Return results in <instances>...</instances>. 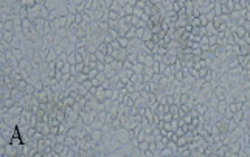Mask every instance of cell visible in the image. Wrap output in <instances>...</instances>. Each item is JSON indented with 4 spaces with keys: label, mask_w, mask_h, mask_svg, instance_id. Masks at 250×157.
<instances>
[{
    "label": "cell",
    "mask_w": 250,
    "mask_h": 157,
    "mask_svg": "<svg viewBox=\"0 0 250 157\" xmlns=\"http://www.w3.org/2000/svg\"><path fill=\"white\" fill-rule=\"evenodd\" d=\"M65 148H67V145H65V143H55V146H53V149H55L59 156L62 154V151H64Z\"/></svg>",
    "instance_id": "cell-25"
},
{
    "label": "cell",
    "mask_w": 250,
    "mask_h": 157,
    "mask_svg": "<svg viewBox=\"0 0 250 157\" xmlns=\"http://www.w3.org/2000/svg\"><path fill=\"white\" fill-rule=\"evenodd\" d=\"M126 90H128V93H132V92H135V84H134L132 81L126 83Z\"/></svg>",
    "instance_id": "cell-41"
},
{
    "label": "cell",
    "mask_w": 250,
    "mask_h": 157,
    "mask_svg": "<svg viewBox=\"0 0 250 157\" xmlns=\"http://www.w3.org/2000/svg\"><path fill=\"white\" fill-rule=\"evenodd\" d=\"M62 26H67V17L61 16V17L55 19V20H51V28H53V33H55V31H57L59 28H62Z\"/></svg>",
    "instance_id": "cell-2"
},
{
    "label": "cell",
    "mask_w": 250,
    "mask_h": 157,
    "mask_svg": "<svg viewBox=\"0 0 250 157\" xmlns=\"http://www.w3.org/2000/svg\"><path fill=\"white\" fill-rule=\"evenodd\" d=\"M76 141H78V140H76L75 137H72V135H67V137H65V145H67V146H73Z\"/></svg>",
    "instance_id": "cell-34"
},
{
    "label": "cell",
    "mask_w": 250,
    "mask_h": 157,
    "mask_svg": "<svg viewBox=\"0 0 250 157\" xmlns=\"http://www.w3.org/2000/svg\"><path fill=\"white\" fill-rule=\"evenodd\" d=\"M110 47H112L114 50H120V48H121V45H120V42H118L117 39H115V41H112V42H110Z\"/></svg>",
    "instance_id": "cell-49"
},
{
    "label": "cell",
    "mask_w": 250,
    "mask_h": 157,
    "mask_svg": "<svg viewBox=\"0 0 250 157\" xmlns=\"http://www.w3.org/2000/svg\"><path fill=\"white\" fill-rule=\"evenodd\" d=\"M194 2L193 0H186V3H185V11H186V14L188 16H193V13H194Z\"/></svg>",
    "instance_id": "cell-10"
},
{
    "label": "cell",
    "mask_w": 250,
    "mask_h": 157,
    "mask_svg": "<svg viewBox=\"0 0 250 157\" xmlns=\"http://www.w3.org/2000/svg\"><path fill=\"white\" fill-rule=\"evenodd\" d=\"M118 42H120V45H121V48H128V45H129V39L126 36H118Z\"/></svg>",
    "instance_id": "cell-24"
},
{
    "label": "cell",
    "mask_w": 250,
    "mask_h": 157,
    "mask_svg": "<svg viewBox=\"0 0 250 157\" xmlns=\"http://www.w3.org/2000/svg\"><path fill=\"white\" fill-rule=\"evenodd\" d=\"M149 2H151L152 5H159V3H161L163 0H149Z\"/></svg>",
    "instance_id": "cell-62"
},
{
    "label": "cell",
    "mask_w": 250,
    "mask_h": 157,
    "mask_svg": "<svg viewBox=\"0 0 250 157\" xmlns=\"http://www.w3.org/2000/svg\"><path fill=\"white\" fill-rule=\"evenodd\" d=\"M86 79H89V75L87 73H84V72H81V73L76 75V83H79V84H82Z\"/></svg>",
    "instance_id": "cell-26"
},
{
    "label": "cell",
    "mask_w": 250,
    "mask_h": 157,
    "mask_svg": "<svg viewBox=\"0 0 250 157\" xmlns=\"http://www.w3.org/2000/svg\"><path fill=\"white\" fill-rule=\"evenodd\" d=\"M2 31H14V24H13V20L2 22Z\"/></svg>",
    "instance_id": "cell-13"
},
{
    "label": "cell",
    "mask_w": 250,
    "mask_h": 157,
    "mask_svg": "<svg viewBox=\"0 0 250 157\" xmlns=\"http://www.w3.org/2000/svg\"><path fill=\"white\" fill-rule=\"evenodd\" d=\"M128 2H129V5H132V6H135V5H137V2H138V0H128Z\"/></svg>",
    "instance_id": "cell-63"
},
{
    "label": "cell",
    "mask_w": 250,
    "mask_h": 157,
    "mask_svg": "<svg viewBox=\"0 0 250 157\" xmlns=\"http://www.w3.org/2000/svg\"><path fill=\"white\" fill-rule=\"evenodd\" d=\"M152 68H154V73H160V62H157V61H155Z\"/></svg>",
    "instance_id": "cell-53"
},
{
    "label": "cell",
    "mask_w": 250,
    "mask_h": 157,
    "mask_svg": "<svg viewBox=\"0 0 250 157\" xmlns=\"http://www.w3.org/2000/svg\"><path fill=\"white\" fill-rule=\"evenodd\" d=\"M132 70H134V73H143L145 64H143V62H135V64L132 66Z\"/></svg>",
    "instance_id": "cell-19"
},
{
    "label": "cell",
    "mask_w": 250,
    "mask_h": 157,
    "mask_svg": "<svg viewBox=\"0 0 250 157\" xmlns=\"http://www.w3.org/2000/svg\"><path fill=\"white\" fill-rule=\"evenodd\" d=\"M149 145H151V141H149V140H143V141L138 143V149H140L141 152H145L146 149H149Z\"/></svg>",
    "instance_id": "cell-23"
},
{
    "label": "cell",
    "mask_w": 250,
    "mask_h": 157,
    "mask_svg": "<svg viewBox=\"0 0 250 157\" xmlns=\"http://www.w3.org/2000/svg\"><path fill=\"white\" fill-rule=\"evenodd\" d=\"M205 30H207V36H214V34H218V28L214 26L213 22H208V24L205 25Z\"/></svg>",
    "instance_id": "cell-7"
},
{
    "label": "cell",
    "mask_w": 250,
    "mask_h": 157,
    "mask_svg": "<svg viewBox=\"0 0 250 157\" xmlns=\"http://www.w3.org/2000/svg\"><path fill=\"white\" fill-rule=\"evenodd\" d=\"M14 34H16L14 31H2V42H9V44H11Z\"/></svg>",
    "instance_id": "cell-9"
},
{
    "label": "cell",
    "mask_w": 250,
    "mask_h": 157,
    "mask_svg": "<svg viewBox=\"0 0 250 157\" xmlns=\"http://www.w3.org/2000/svg\"><path fill=\"white\" fill-rule=\"evenodd\" d=\"M182 8H183V5H180V3L177 2V0H174V2H172V6H171V9H172V11L179 13V11L182 9Z\"/></svg>",
    "instance_id": "cell-39"
},
{
    "label": "cell",
    "mask_w": 250,
    "mask_h": 157,
    "mask_svg": "<svg viewBox=\"0 0 250 157\" xmlns=\"http://www.w3.org/2000/svg\"><path fill=\"white\" fill-rule=\"evenodd\" d=\"M188 143H190V141H188V139L185 135H180L177 139V145H179V146H185V145H188Z\"/></svg>",
    "instance_id": "cell-38"
},
{
    "label": "cell",
    "mask_w": 250,
    "mask_h": 157,
    "mask_svg": "<svg viewBox=\"0 0 250 157\" xmlns=\"http://www.w3.org/2000/svg\"><path fill=\"white\" fill-rule=\"evenodd\" d=\"M152 37H154V31L148 26V28L145 30V33H143V37H141V41H143V42H148V41H152Z\"/></svg>",
    "instance_id": "cell-11"
},
{
    "label": "cell",
    "mask_w": 250,
    "mask_h": 157,
    "mask_svg": "<svg viewBox=\"0 0 250 157\" xmlns=\"http://www.w3.org/2000/svg\"><path fill=\"white\" fill-rule=\"evenodd\" d=\"M208 42H210V45H218V34L208 36Z\"/></svg>",
    "instance_id": "cell-45"
},
{
    "label": "cell",
    "mask_w": 250,
    "mask_h": 157,
    "mask_svg": "<svg viewBox=\"0 0 250 157\" xmlns=\"http://www.w3.org/2000/svg\"><path fill=\"white\" fill-rule=\"evenodd\" d=\"M132 19H134V14H128V16H124V22L128 25H132Z\"/></svg>",
    "instance_id": "cell-51"
},
{
    "label": "cell",
    "mask_w": 250,
    "mask_h": 157,
    "mask_svg": "<svg viewBox=\"0 0 250 157\" xmlns=\"http://www.w3.org/2000/svg\"><path fill=\"white\" fill-rule=\"evenodd\" d=\"M117 2H118V3H120V5H121V6H124V5H128V3H129V2H128V0H117Z\"/></svg>",
    "instance_id": "cell-61"
},
{
    "label": "cell",
    "mask_w": 250,
    "mask_h": 157,
    "mask_svg": "<svg viewBox=\"0 0 250 157\" xmlns=\"http://www.w3.org/2000/svg\"><path fill=\"white\" fill-rule=\"evenodd\" d=\"M57 17H61V14H59V9H51V11H50V14H48V19H47V20H50V22H51V20H55V19H57Z\"/></svg>",
    "instance_id": "cell-22"
},
{
    "label": "cell",
    "mask_w": 250,
    "mask_h": 157,
    "mask_svg": "<svg viewBox=\"0 0 250 157\" xmlns=\"http://www.w3.org/2000/svg\"><path fill=\"white\" fill-rule=\"evenodd\" d=\"M126 61H129V62H132V64L138 62V53H129L128 59H126Z\"/></svg>",
    "instance_id": "cell-31"
},
{
    "label": "cell",
    "mask_w": 250,
    "mask_h": 157,
    "mask_svg": "<svg viewBox=\"0 0 250 157\" xmlns=\"http://www.w3.org/2000/svg\"><path fill=\"white\" fill-rule=\"evenodd\" d=\"M123 13H124V16H128V14H134V6L132 5H124L123 6Z\"/></svg>",
    "instance_id": "cell-33"
},
{
    "label": "cell",
    "mask_w": 250,
    "mask_h": 157,
    "mask_svg": "<svg viewBox=\"0 0 250 157\" xmlns=\"http://www.w3.org/2000/svg\"><path fill=\"white\" fill-rule=\"evenodd\" d=\"M81 86H82L86 90H89V92H90L92 89H93V84H92V79H86V81H84L82 84H81Z\"/></svg>",
    "instance_id": "cell-35"
},
{
    "label": "cell",
    "mask_w": 250,
    "mask_h": 157,
    "mask_svg": "<svg viewBox=\"0 0 250 157\" xmlns=\"http://www.w3.org/2000/svg\"><path fill=\"white\" fill-rule=\"evenodd\" d=\"M115 134H117L118 137V141H121V143H128V141L132 139V135H130V131L126 128H120L115 131Z\"/></svg>",
    "instance_id": "cell-1"
},
{
    "label": "cell",
    "mask_w": 250,
    "mask_h": 157,
    "mask_svg": "<svg viewBox=\"0 0 250 157\" xmlns=\"http://www.w3.org/2000/svg\"><path fill=\"white\" fill-rule=\"evenodd\" d=\"M67 8H68V13H70V14H78V13H79L78 6H76L75 3H68Z\"/></svg>",
    "instance_id": "cell-32"
},
{
    "label": "cell",
    "mask_w": 250,
    "mask_h": 157,
    "mask_svg": "<svg viewBox=\"0 0 250 157\" xmlns=\"http://www.w3.org/2000/svg\"><path fill=\"white\" fill-rule=\"evenodd\" d=\"M137 26H130V28H129V31L128 33H126V37H128V39H134V37H137Z\"/></svg>",
    "instance_id": "cell-21"
},
{
    "label": "cell",
    "mask_w": 250,
    "mask_h": 157,
    "mask_svg": "<svg viewBox=\"0 0 250 157\" xmlns=\"http://www.w3.org/2000/svg\"><path fill=\"white\" fill-rule=\"evenodd\" d=\"M2 154L5 156H14L17 154V149L13 146V145H5V151H2Z\"/></svg>",
    "instance_id": "cell-12"
},
{
    "label": "cell",
    "mask_w": 250,
    "mask_h": 157,
    "mask_svg": "<svg viewBox=\"0 0 250 157\" xmlns=\"http://www.w3.org/2000/svg\"><path fill=\"white\" fill-rule=\"evenodd\" d=\"M107 24H109V28H114V30H118L120 28V20H107Z\"/></svg>",
    "instance_id": "cell-36"
},
{
    "label": "cell",
    "mask_w": 250,
    "mask_h": 157,
    "mask_svg": "<svg viewBox=\"0 0 250 157\" xmlns=\"http://www.w3.org/2000/svg\"><path fill=\"white\" fill-rule=\"evenodd\" d=\"M99 73V70H98V68H92V70L89 72V79H93L95 78V76H97Z\"/></svg>",
    "instance_id": "cell-47"
},
{
    "label": "cell",
    "mask_w": 250,
    "mask_h": 157,
    "mask_svg": "<svg viewBox=\"0 0 250 157\" xmlns=\"http://www.w3.org/2000/svg\"><path fill=\"white\" fill-rule=\"evenodd\" d=\"M191 25H193V26H202V20H201V17H194V19H193V22H191Z\"/></svg>",
    "instance_id": "cell-48"
},
{
    "label": "cell",
    "mask_w": 250,
    "mask_h": 157,
    "mask_svg": "<svg viewBox=\"0 0 250 157\" xmlns=\"http://www.w3.org/2000/svg\"><path fill=\"white\" fill-rule=\"evenodd\" d=\"M107 114H109V112H107V110H104V109H103V110H97V118H98V120H101L103 123H106Z\"/></svg>",
    "instance_id": "cell-20"
},
{
    "label": "cell",
    "mask_w": 250,
    "mask_h": 157,
    "mask_svg": "<svg viewBox=\"0 0 250 157\" xmlns=\"http://www.w3.org/2000/svg\"><path fill=\"white\" fill-rule=\"evenodd\" d=\"M174 73H176V68H174V64H171V66H166V70H165V76H168V78L174 79Z\"/></svg>",
    "instance_id": "cell-14"
},
{
    "label": "cell",
    "mask_w": 250,
    "mask_h": 157,
    "mask_svg": "<svg viewBox=\"0 0 250 157\" xmlns=\"http://www.w3.org/2000/svg\"><path fill=\"white\" fill-rule=\"evenodd\" d=\"M118 75H120V79L123 83H129L130 78H132V75H134V70H126V68H123V70L118 72Z\"/></svg>",
    "instance_id": "cell-5"
},
{
    "label": "cell",
    "mask_w": 250,
    "mask_h": 157,
    "mask_svg": "<svg viewBox=\"0 0 250 157\" xmlns=\"http://www.w3.org/2000/svg\"><path fill=\"white\" fill-rule=\"evenodd\" d=\"M118 36H120V33H118V30H114V28H109L106 31V37H104V42H107V44H110L112 41L118 39Z\"/></svg>",
    "instance_id": "cell-3"
},
{
    "label": "cell",
    "mask_w": 250,
    "mask_h": 157,
    "mask_svg": "<svg viewBox=\"0 0 250 157\" xmlns=\"http://www.w3.org/2000/svg\"><path fill=\"white\" fill-rule=\"evenodd\" d=\"M176 61H177V53L168 51L166 55H163V59H161V62H165L166 66H171V64H174Z\"/></svg>",
    "instance_id": "cell-4"
},
{
    "label": "cell",
    "mask_w": 250,
    "mask_h": 157,
    "mask_svg": "<svg viewBox=\"0 0 250 157\" xmlns=\"http://www.w3.org/2000/svg\"><path fill=\"white\" fill-rule=\"evenodd\" d=\"M95 55H97V59H98V61H104V59H106V55H104L103 51H99V50H97V51H95Z\"/></svg>",
    "instance_id": "cell-46"
},
{
    "label": "cell",
    "mask_w": 250,
    "mask_h": 157,
    "mask_svg": "<svg viewBox=\"0 0 250 157\" xmlns=\"http://www.w3.org/2000/svg\"><path fill=\"white\" fill-rule=\"evenodd\" d=\"M67 62L68 64H72V66H75V64H78V61H76V51H73L68 55V58H67Z\"/></svg>",
    "instance_id": "cell-30"
},
{
    "label": "cell",
    "mask_w": 250,
    "mask_h": 157,
    "mask_svg": "<svg viewBox=\"0 0 250 157\" xmlns=\"http://www.w3.org/2000/svg\"><path fill=\"white\" fill-rule=\"evenodd\" d=\"M154 76V68L152 67H148L145 66V70H143V78H145V83H149Z\"/></svg>",
    "instance_id": "cell-6"
},
{
    "label": "cell",
    "mask_w": 250,
    "mask_h": 157,
    "mask_svg": "<svg viewBox=\"0 0 250 157\" xmlns=\"http://www.w3.org/2000/svg\"><path fill=\"white\" fill-rule=\"evenodd\" d=\"M143 14H145V11L143 8H138V6H134V16H137V17H143Z\"/></svg>",
    "instance_id": "cell-40"
},
{
    "label": "cell",
    "mask_w": 250,
    "mask_h": 157,
    "mask_svg": "<svg viewBox=\"0 0 250 157\" xmlns=\"http://www.w3.org/2000/svg\"><path fill=\"white\" fill-rule=\"evenodd\" d=\"M183 78H185V75H183L182 70H179V72H176V73H174V79H176V81L183 83Z\"/></svg>",
    "instance_id": "cell-37"
},
{
    "label": "cell",
    "mask_w": 250,
    "mask_h": 157,
    "mask_svg": "<svg viewBox=\"0 0 250 157\" xmlns=\"http://www.w3.org/2000/svg\"><path fill=\"white\" fill-rule=\"evenodd\" d=\"M166 104H174V97L172 95H166Z\"/></svg>",
    "instance_id": "cell-55"
},
{
    "label": "cell",
    "mask_w": 250,
    "mask_h": 157,
    "mask_svg": "<svg viewBox=\"0 0 250 157\" xmlns=\"http://www.w3.org/2000/svg\"><path fill=\"white\" fill-rule=\"evenodd\" d=\"M154 59H155L157 62H161V59H163V56H161V55H154Z\"/></svg>",
    "instance_id": "cell-59"
},
{
    "label": "cell",
    "mask_w": 250,
    "mask_h": 157,
    "mask_svg": "<svg viewBox=\"0 0 250 157\" xmlns=\"http://www.w3.org/2000/svg\"><path fill=\"white\" fill-rule=\"evenodd\" d=\"M92 84H93V87H99V86H101V81H99L98 78H93V79H92Z\"/></svg>",
    "instance_id": "cell-57"
},
{
    "label": "cell",
    "mask_w": 250,
    "mask_h": 157,
    "mask_svg": "<svg viewBox=\"0 0 250 157\" xmlns=\"http://www.w3.org/2000/svg\"><path fill=\"white\" fill-rule=\"evenodd\" d=\"M154 62H155V59H154V55H152V53H151V55H146V56H145V61H143L145 66L152 67V66H154Z\"/></svg>",
    "instance_id": "cell-18"
},
{
    "label": "cell",
    "mask_w": 250,
    "mask_h": 157,
    "mask_svg": "<svg viewBox=\"0 0 250 157\" xmlns=\"http://www.w3.org/2000/svg\"><path fill=\"white\" fill-rule=\"evenodd\" d=\"M110 9H112V11H120V9H123V6H121L120 3L117 2V0H115V2H114V5H112V8H110Z\"/></svg>",
    "instance_id": "cell-50"
},
{
    "label": "cell",
    "mask_w": 250,
    "mask_h": 157,
    "mask_svg": "<svg viewBox=\"0 0 250 157\" xmlns=\"http://www.w3.org/2000/svg\"><path fill=\"white\" fill-rule=\"evenodd\" d=\"M48 70H56V61L48 62Z\"/></svg>",
    "instance_id": "cell-58"
},
{
    "label": "cell",
    "mask_w": 250,
    "mask_h": 157,
    "mask_svg": "<svg viewBox=\"0 0 250 157\" xmlns=\"http://www.w3.org/2000/svg\"><path fill=\"white\" fill-rule=\"evenodd\" d=\"M75 103H76V98L73 97V95H68V97L62 98V104H64V108H65V106H73Z\"/></svg>",
    "instance_id": "cell-15"
},
{
    "label": "cell",
    "mask_w": 250,
    "mask_h": 157,
    "mask_svg": "<svg viewBox=\"0 0 250 157\" xmlns=\"http://www.w3.org/2000/svg\"><path fill=\"white\" fill-rule=\"evenodd\" d=\"M166 31H163V30H161V31H159V33H154V37H152V41L154 42H155V44H161V41H163L165 39V36H166Z\"/></svg>",
    "instance_id": "cell-8"
},
{
    "label": "cell",
    "mask_w": 250,
    "mask_h": 157,
    "mask_svg": "<svg viewBox=\"0 0 250 157\" xmlns=\"http://www.w3.org/2000/svg\"><path fill=\"white\" fill-rule=\"evenodd\" d=\"M194 2V6H197V8H203V6L208 3V0H193Z\"/></svg>",
    "instance_id": "cell-42"
},
{
    "label": "cell",
    "mask_w": 250,
    "mask_h": 157,
    "mask_svg": "<svg viewBox=\"0 0 250 157\" xmlns=\"http://www.w3.org/2000/svg\"><path fill=\"white\" fill-rule=\"evenodd\" d=\"M185 31L186 33H191V31H193V25H186L185 26Z\"/></svg>",
    "instance_id": "cell-60"
},
{
    "label": "cell",
    "mask_w": 250,
    "mask_h": 157,
    "mask_svg": "<svg viewBox=\"0 0 250 157\" xmlns=\"http://www.w3.org/2000/svg\"><path fill=\"white\" fill-rule=\"evenodd\" d=\"M205 17H207V20H208V22H213V20H214V17H216V13H214V9H213V11H210V13H207V14H205Z\"/></svg>",
    "instance_id": "cell-44"
},
{
    "label": "cell",
    "mask_w": 250,
    "mask_h": 157,
    "mask_svg": "<svg viewBox=\"0 0 250 157\" xmlns=\"http://www.w3.org/2000/svg\"><path fill=\"white\" fill-rule=\"evenodd\" d=\"M172 118H174V115H172L171 112H166V114H165V117H163V120L165 121H171Z\"/></svg>",
    "instance_id": "cell-54"
},
{
    "label": "cell",
    "mask_w": 250,
    "mask_h": 157,
    "mask_svg": "<svg viewBox=\"0 0 250 157\" xmlns=\"http://www.w3.org/2000/svg\"><path fill=\"white\" fill-rule=\"evenodd\" d=\"M114 61H115V58H114L112 55H106V59H104V62H106V64H112Z\"/></svg>",
    "instance_id": "cell-52"
},
{
    "label": "cell",
    "mask_w": 250,
    "mask_h": 157,
    "mask_svg": "<svg viewBox=\"0 0 250 157\" xmlns=\"http://www.w3.org/2000/svg\"><path fill=\"white\" fill-rule=\"evenodd\" d=\"M28 81H26V79L25 78H22V79H19V81L16 83V86H17V89L19 90H22V92H25V89H26V87H28Z\"/></svg>",
    "instance_id": "cell-17"
},
{
    "label": "cell",
    "mask_w": 250,
    "mask_h": 157,
    "mask_svg": "<svg viewBox=\"0 0 250 157\" xmlns=\"http://www.w3.org/2000/svg\"><path fill=\"white\" fill-rule=\"evenodd\" d=\"M110 66H112V68H114V70L120 72V70H123V61H118V59H115L114 62L110 64Z\"/></svg>",
    "instance_id": "cell-28"
},
{
    "label": "cell",
    "mask_w": 250,
    "mask_h": 157,
    "mask_svg": "<svg viewBox=\"0 0 250 157\" xmlns=\"http://www.w3.org/2000/svg\"><path fill=\"white\" fill-rule=\"evenodd\" d=\"M104 17V8H99V9H95L93 11V20H103Z\"/></svg>",
    "instance_id": "cell-16"
},
{
    "label": "cell",
    "mask_w": 250,
    "mask_h": 157,
    "mask_svg": "<svg viewBox=\"0 0 250 157\" xmlns=\"http://www.w3.org/2000/svg\"><path fill=\"white\" fill-rule=\"evenodd\" d=\"M75 19H76V14H68L67 16V28L75 24Z\"/></svg>",
    "instance_id": "cell-43"
},
{
    "label": "cell",
    "mask_w": 250,
    "mask_h": 157,
    "mask_svg": "<svg viewBox=\"0 0 250 157\" xmlns=\"http://www.w3.org/2000/svg\"><path fill=\"white\" fill-rule=\"evenodd\" d=\"M177 2L180 3V5H183V6H185V3H186V0H177Z\"/></svg>",
    "instance_id": "cell-64"
},
{
    "label": "cell",
    "mask_w": 250,
    "mask_h": 157,
    "mask_svg": "<svg viewBox=\"0 0 250 157\" xmlns=\"http://www.w3.org/2000/svg\"><path fill=\"white\" fill-rule=\"evenodd\" d=\"M11 51H13V55H14V58H16V59H19V61L24 59V53H22V48H13Z\"/></svg>",
    "instance_id": "cell-29"
},
{
    "label": "cell",
    "mask_w": 250,
    "mask_h": 157,
    "mask_svg": "<svg viewBox=\"0 0 250 157\" xmlns=\"http://www.w3.org/2000/svg\"><path fill=\"white\" fill-rule=\"evenodd\" d=\"M115 0H104V8H112Z\"/></svg>",
    "instance_id": "cell-56"
},
{
    "label": "cell",
    "mask_w": 250,
    "mask_h": 157,
    "mask_svg": "<svg viewBox=\"0 0 250 157\" xmlns=\"http://www.w3.org/2000/svg\"><path fill=\"white\" fill-rule=\"evenodd\" d=\"M110 126H112V128L115 129V131H117V129H120V128H123V121H121V118H115V120L112 121V123H110Z\"/></svg>",
    "instance_id": "cell-27"
}]
</instances>
